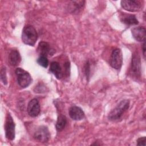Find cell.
Wrapping results in <instances>:
<instances>
[{"instance_id":"cell-20","label":"cell","mask_w":146,"mask_h":146,"mask_svg":"<svg viewBox=\"0 0 146 146\" xmlns=\"http://www.w3.org/2000/svg\"><path fill=\"white\" fill-rule=\"evenodd\" d=\"M145 141H146V138L145 136L140 137L137 140V145L145 146Z\"/></svg>"},{"instance_id":"cell-21","label":"cell","mask_w":146,"mask_h":146,"mask_svg":"<svg viewBox=\"0 0 146 146\" xmlns=\"http://www.w3.org/2000/svg\"><path fill=\"white\" fill-rule=\"evenodd\" d=\"M90 63L88 62H87L86 64H85V67H84V69H85V74L86 75V77L88 78L89 77V75H90Z\"/></svg>"},{"instance_id":"cell-1","label":"cell","mask_w":146,"mask_h":146,"mask_svg":"<svg viewBox=\"0 0 146 146\" xmlns=\"http://www.w3.org/2000/svg\"><path fill=\"white\" fill-rule=\"evenodd\" d=\"M38 39V34L35 29L31 25L24 27L22 33V40L27 45L34 46Z\"/></svg>"},{"instance_id":"cell-12","label":"cell","mask_w":146,"mask_h":146,"mask_svg":"<svg viewBox=\"0 0 146 146\" xmlns=\"http://www.w3.org/2000/svg\"><path fill=\"white\" fill-rule=\"evenodd\" d=\"M70 117L74 120L79 121L82 120L84 117V113L79 107L73 106L71 107L68 111Z\"/></svg>"},{"instance_id":"cell-13","label":"cell","mask_w":146,"mask_h":146,"mask_svg":"<svg viewBox=\"0 0 146 146\" xmlns=\"http://www.w3.org/2000/svg\"><path fill=\"white\" fill-rule=\"evenodd\" d=\"M121 22L127 25H136L139 23V21L135 15L127 14L123 13L120 17Z\"/></svg>"},{"instance_id":"cell-10","label":"cell","mask_w":146,"mask_h":146,"mask_svg":"<svg viewBox=\"0 0 146 146\" xmlns=\"http://www.w3.org/2000/svg\"><path fill=\"white\" fill-rule=\"evenodd\" d=\"M133 38L137 42H145L146 30L143 26H138L131 30Z\"/></svg>"},{"instance_id":"cell-2","label":"cell","mask_w":146,"mask_h":146,"mask_svg":"<svg viewBox=\"0 0 146 146\" xmlns=\"http://www.w3.org/2000/svg\"><path fill=\"white\" fill-rule=\"evenodd\" d=\"M129 106L128 100H121L116 107L113 108L109 113L108 118L111 121H116L119 120L123 113L128 110Z\"/></svg>"},{"instance_id":"cell-16","label":"cell","mask_w":146,"mask_h":146,"mask_svg":"<svg viewBox=\"0 0 146 146\" xmlns=\"http://www.w3.org/2000/svg\"><path fill=\"white\" fill-rule=\"evenodd\" d=\"M50 71L55 75V76L58 79H60L62 77V70L58 62H52L50 64Z\"/></svg>"},{"instance_id":"cell-7","label":"cell","mask_w":146,"mask_h":146,"mask_svg":"<svg viewBox=\"0 0 146 146\" xmlns=\"http://www.w3.org/2000/svg\"><path fill=\"white\" fill-rule=\"evenodd\" d=\"M34 138L41 143L47 142L50 138V133L48 128L43 125L39 127L34 132Z\"/></svg>"},{"instance_id":"cell-18","label":"cell","mask_w":146,"mask_h":146,"mask_svg":"<svg viewBox=\"0 0 146 146\" xmlns=\"http://www.w3.org/2000/svg\"><path fill=\"white\" fill-rule=\"evenodd\" d=\"M36 62L39 65L44 68L47 67L48 65V60L47 59V58L46 56H40L38 58Z\"/></svg>"},{"instance_id":"cell-11","label":"cell","mask_w":146,"mask_h":146,"mask_svg":"<svg viewBox=\"0 0 146 146\" xmlns=\"http://www.w3.org/2000/svg\"><path fill=\"white\" fill-rule=\"evenodd\" d=\"M37 52L40 55V56H46L48 55H52V54L55 52V51L54 50L51 48L50 44L47 42L41 41L38 44Z\"/></svg>"},{"instance_id":"cell-22","label":"cell","mask_w":146,"mask_h":146,"mask_svg":"<svg viewBox=\"0 0 146 146\" xmlns=\"http://www.w3.org/2000/svg\"><path fill=\"white\" fill-rule=\"evenodd\" d=\"M142 50H143V54L144 58H145V42H144L143 46H142Z\"/></svg>"},{"instance_id":"cell-5","label":"cell","mask_w":146,"mask_h":146,"mask_svg":"<svg viewBox=\"0 0 146 146\" xmlns=\"http://www.w3.org/2000/svg\"><path fill=\"white\" fill-rule=\"evenodd\" d=\"M110 63L112 68L116 70L121 68L123 64V55L120 48H115L112 51L110 57Z\"/></svg>"},{"instance_id":"cell-15","label":"cell","mask_w":146,"mask_h":146,"mask_svg":"<svg viewBox=\"0 0 146 146\" xmlns=\"http://www.w3.org/2000/svg\"><path fill=\"white\" fill-rule=\"evenodd\" d=\"M84 3H85L84 1H71L69 4L68 10L72 13L77 14L82 10V9H83V7L84 6Z\"/></svg>"},{"instance_id":"cell-14","label":"cell","mask_w":146,"mask_h":146,"mask_svg":"<svg viewBox=\"0 0 146 146\" xmlns=\"http://www.w3.org/2000/svg\"><path fill=\"white\" fill-rule=\"evenodd\" d=\"M21 61V56L18 51L13 50L10 51L9 55V62L10 65L16 66L18 65Z\"/></svg>"},{"instance_id":"cell-17","label":"cell","mask_w":146,"mask_h":146,"mask_svg":"<svg viewBox=\"0 0 146 146\" xmlns=\"http://www.w3.org/2000/svg\"><path fill=\"white\" fill-rule=\"evenodd\" d=\"M67 124V118L63 115H60L58 117L55 127L58 132H60L64 129Z\"/></svg>"},{"instance_id":"cell-8","label":"cell","mask_w":146,"mask_h":146,"mask_svg":"<svg viewBox=\"0 0 146 146\" xmlns=\"http://www.w3.org/2000/svg\"><path fill=\"white\" fill-rule=\"evenodd\" d=\"M141 60L137 52H135L132 56L131 72L136 78H139L141 75Z\"/></svg>"},{"instance_id":"cell-6","label":"cell","mask_w":146,"mask_h":146,"mask_svg":"<svg viewBox=\"0 0 146 146\" xmlns=\"http://www.w3.org/2000/svg\"><path fill=\"white\" fill-rule=\"evenodd\" d=\"M5 136L9 140H13L15 138V123L10 113H7L5 125Z\"/></svg>"},{"instance_id":"cell-19","label":"cell","mask_w":146,"mask_h":146,"mask_svg":"<svg viewBox=\"0 0 146 146\" xmlns=\"http://www.w3.org/2000/svg\"><path fill=\"white\" fill-rule=\"evenodd\" d=\"M1 80L3 83L4 84H7V78H6V68L5 67H3L1 69Z\"/></svg>"},{"instance_id":"cell-3","label":"cell","mask_w":146,"mask_h":146,"mask_svg":"<svg viewBox=\"0 0 146 146\" xmlns=\"http://www.w3.org/2000/svg\"><path fill=\"white\" fill-rule=\"evenodd\" d=\"M18 84L22 88L28 87L32 82L30 74L22 68H17L15 71Z\"/></svg>"},{"instance_id":"cell-4","label":"cell","mask_w":146,"mask_h":146,"mask_svg":"<svg viewBox=\"0 0 146 146\" xmlns=\"http://www.w3.org/2000/svg\"><path fill=\"white\" fill-rule=\"evenodd\" d=\"M120 4L123 9L130 12L139 11L143 7V2L138 0H122Z\"/></svg>"},{"instance_id":"cell-9","label":"cell","mask_w":146,"mask_h":146,"mask_svg":"<svg viewBox=\"0 0 146 146\" xmlns=\"http://www.w3.org/2000/svg\"><path fill=\"white\" fill-rule=\"evenodd\" d=\"M27 111L29 115L31 117H34L39 115L40 112V107L37 99L34 98L29 102Z\"/></svg>"}]
</instances>
